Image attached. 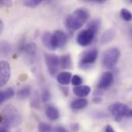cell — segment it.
Here are the masks:
<instances>
[{
  "mask_svg": "<svg viewBox=\"0 0 132 132\" xmlns=\"http://www.w3.org/2000/svg\"><path fill=\"white\" fill-rule=\"evenodd\" d=\"M100 26H101V20L98 19H94L88 23L87 28H90V29H93L94 31H95L96 32H97Z\"/></svg>",
  "mask_w": 132,
  "mask_h": 132,
  "instance_id": "obj_25",
  "label": "cell"
},
{
  "mask_svg": "<svg viewBox=\"0 0 132 132\" xmlns=\"http://www.w3.org/2000/svg\"><path fill=\"white\" fill-rule=\"evenodd\" d=\"M129 108L121 102H116L113 104H111L109 108V111L114 118V119L116 121H121L125 117H126V114L128 111H129Z\"/></svg>",
  "mask_w": 132,
  "mask_h": 132,
  "instance_id": "obj_4",
  "label": "cell"
},
{
  "mask_svg": "<svg viewBox=\"0 0 132 132\" xmlns=\"http://www.w3.org/2000/svg\"><path fill=\"white\" fill-rule=\"evenodd\" d=\"M89 17L90 12L87 9L78 8L66 17L64 23L70 31H75L80 29Z\"/></svg>",
  "mask_w": 132,
  "mask_h": 132,
  "instance_id": "obj_1",
  "label": "cell"
},
{
  "mask_svg": "<svg viewBox=\"0 0 132 132\" xmlns=\"http://www.w3.org/2000/svg\"><path fill=\"white\" fill-rule=\"evenodd\" d=\"M88 2H91V3H96V4H102L104 3L106 1L105 0H88Z\"/></svg>",
  "mask_w": 132,
  "mask_h": 132,
  "instance_id": "obj_33",
  "label": "cell"
},
{
  "mask_svg": "<svg viewBox=\"0 0 132 132\" xmlns=\"http://www.w3.org/2000/svg\"><path fill=\"white\" fill-rule=\"evenodd\" d=\"M38 130L39 132H52L53 128L52 127L45 122H39L38 125Z\"/></svg>",
  "mask_w": 132,
  "mask_h": 132,
  "instance_id": "obj_23",
  "label": "cell"
},
{
  "mask_svg": "<svg viewBox=\"0 0 132 132\" xmlns=\"http://www.w3.org/2000/svg\"><path fill=\"white\" fill-rule=\"evenodd\" d=\"M120 56H121V52L119 49L116 47H112L107 50L104 52L102 59V63L104 67L107 69L114 68L118 63Z\"/></svg>",
  "mask_w": 132,
  "mask_h": 132,
  "instance_id": "obj_3",
  "label": "cell"
},
{
  "mask_svg": "<svg viewBox=\"0 0 132 132\" xmlns=\"http://www.w3.org/2000/svg\"><path fill=\"white\" fill-rule=\"evenodd\" d=\"M105 132H115V131H114V128L111 125H108L106 126V128H105Z\"/></svg>",
  "mask_w": 132,
  "mask_h": 132,
  "instance_id": "obj_32",
  "label": "cell"
},
{
  "mask_svg": "<svg viewBox=\"0 0 132 132\" xmlns=\"http://www.w3.org/2000/svg\"><path fill=\"white\" fill-rule=\"evenodd\" d=\"M31 94V88L29 86H25L21 88L17 93V97L19 100H25Z\"/></svg>",
  "mask_w": 132,
  "mask_h": 132,
  "instance_id": "obj_20",
  "label": "cell"
},
{
  "mask_svg": "<svg viewBox=\"0 0 132 132\" xmlns=\"http://www.w3.org/2000/svg\"><path fill=\"white\" fill-rule=\"evenodd\" d=\"M125 118H132V109H129V111H128L126 117Z\"/></svg>",
  "mask_w": 132,
  "mask_h": 132,
  "instance_id": "obj_35",
  "label": "cell"
},
{
  "mask_svg": "<svg viewBox=\"0 0 132 132\" xmlns=\"http://www.w3.org/2000/svg\"><path fill=\"white\" fill-rule=\"evenodd\" d=\"M3 29H4V23H3V21L2 20H0V32L2 33V31H3Z\"/></svg>",
  "mask_w": 132,
  "mask_h": 132,
  "instance_id": "obj_36",
  "label": "cell"
},
{
  "mask_svg": "<svg viewBox=\"0 0 132 132\" xmlns=\"http://www.w3.org/2000/svg\"><path fill=\"white\" fill-rule=\"evenodd\" d=\"M72 73L68 71H63L60 73L56 77L57 82L62 86H67L70 84L72 80Z\"/></svg>",
  "mask_w": 132,
  "mask_h": 132,
  "instance_id": "obj_13",
  "label": "cell"
},
{
  "mask_svg": "<svg viewBox=\"0 0 132 132\" xmlns=\"http://www.w3.org/2000/svg\"><path fill=\"white\" fill-rule=\"evenodd\" d=\"M50 97H51V94L50 92L48 90H44L43 94H42V96H41V99L43 102H47L50 100Z\"/></svg>",
  "mask_w": 132,
  "mask_h": 132,
  "instance_id": "obj_28",
  "label": "cell"
},
{
  "mask_svg": "<svg viewBox=\"0 0 132 132\" xmlns=\"http://www.w3.org/2000/svg\"><path fill=\"white\" fill-rule=\"evenodd\" d=\"M11 77L10 64L5 60H1L0 63V86L4 87L9 80Z\"/></svg>",
  "mask_w": 132,
  "mask_h": 132,
  "instance_id": "obj_9",
  "label": "cell"
},
{
  "mask_svg": "<svg viewBox=\"0 0 132 132\" xmlns=\"http://www.w3.org/2000/svg\"><path fill=\"white\" fill-rule=\"evenodd\" d=\"M15 94V91L12 88L9 87L1 91L0 93V104L4 103L5 101L12 98Z\"/></svg>",
  "mask_w": 132,
  "mask_h": 132,
  "instance_id": "obj_18",
  "label": "cell"
},
{
  "mask_svg": "<svg viewBox=\"0 0 132 132\" xmlns=\"http://www.w3.org/2000/svg\"><path fill=\"white\" fill-rule=\"evenodd\" d=\"M131 33H132V30H131Z\"/></svg>",
  "mask_w": 132,
  "mask_h": 132,
  "instance_id": "obj_38",
  "label": "cell"
},
{
  "mask_svg": "<svg viewBox=\"0 0 132 132\" xmlns=\"http://www.w3.org/2000/svg\"><path fill=\"white\" fill-rule=\"evenodd\" d=\"M68 41L67 35L62 30H56L53 33L52 36V43L54 50L57 48H61L64 46Z\"/></svg>",
  "mask_w": 132,
  "mask_h": 132,
  "instance_id": "obj_8",
  "label": "cell"
},
{
  "mask_svg": "<svg viewBox=\"0 0 132 132\" xmlns=\"http://www.w3.org/2000/svg\"><path fill=\"white\" fill-rule=\"evenodd\" d=\"M0 4L4 7H11L12 5V2L10 0H7V1L6 0H2L0 2Z\"/></svg>",
  "mask_w": 132,
  "mask_h": 132,
  "instance_id": "obj_29",
  "label": "cell"
},
{
  "mask_svg": "<svg viewBox=\"0 0 132 132\" xmlns=\"http://www.w3.org/2000/svg\"><path fill=\"white\" fill-rule=\"evenodd\" d=\"M113 81H114L113 73L110 71L104 72L101 75V77L97 83V88L100 90L108 89L113 84Z\"/></svg>",
  "mask_w": 132,
  "mask_h": 132,
  "instance_id": "obj_10",
  "label": "cell"
},
{
  "mask_svg": "<svg viewBox=\"0 0 132 132\" xmlns=\"http://www.w3.org/2000/svg\"><path fill=\"white\" fill-rule=\"evenodd\" d=\"M70 128H71V131L73 132H77L78 131V130L80 129V125L77 123L72 124L71 126H70Z\"/></svg>",
  "mask_w": 132,
  "mask_h": 132,
  "instance_id": "obj_30",
  "label": "cell"
},
{
  "mask_svg": "<svg viewBox=\"0 0 132 132\" xmlns=\"http://www.w3.org/2000/svg\"><path fill=\"white\" fill-rule=\"evenodd\" d=\"M98 56V51L97 49H91L83 53L80 59V67L82 68L88 67L90 65L94 63Z\"/></svg>",
  "mask_w": 132,
  "mask_h": 132,
  "instance_id": "obj_7",
  "label": "cell"
},
{
  "mask_svg": "<svg viewBox=\"0 0 132 132\" xmlns=\"http://www.w3.org/2000/svg\"><path fill=\"white\" fill-rule=\"evenodd\" d=\"M121 17L122 18V19H124L126 22H130L132 20V13L127 9H121Z\"/></svg>",
  "mask_w": 132,
  "mask_h": 132,
  "instance_id": "obj_22",
  "label": "cell"
},
{
  "mask_svg": "<svg viewBox=\"0 0 132 132\" xmlns=\"http://www.w3.org/2000/svg\"><path fill=\"white\" fill-rule=\"evenodd\" d=\"M0 48H1V54L4 56H9L12 52V46L7 41L2 40L0 43Z\"/></svg>",
  "mask_w": 132,
  "mask_h": 132,
  "instance_id": "obj_21",
  "label": "cell"
},
{
  "mask_svg": "<svg viewBox=\"0 0 132 132\" xmlns=\"http://www.w3.org/2000/svg\"><path fill=\"white\" fill-rule=\"evenodd\" d=\"M116 36V30L114 29H107L101 36L100 43L102 45H106L111 43Z\"/></svg>",
  "mask_w": 132,
  "mask_h": 132,
  "instance_id": "obj_12",
  "label": "cell"
},
{
  "mask_svg": "<svg viewBox=\"0 0 132 132\" xmlns=\"http://www.w3.org/2000/svg\"><path fill=\"white\" fill-rule=\"evenodd\" d=\"M73 92L77 97L83 98L90 94V93L91 92V88L88 85H80L78 87H74L73 88Z\"/></svg>",
  "mask_w": 132,
  "mask_h": 132,
  "instance_id": "obj_11",
  "label": "cell"
},
{
  "mask_svg": "<svg viewBox=\"0 0 132 132\" xmlns=\"http://www.w3.org/2000/svg\"><path fill=\"white\" fill-rule=\"evenodd\" d=\"M30 104H31L32 108H39V97H38L37 94L35 93L34 94H32V96L31 97V101H30Z\"/></svg>",
  "mask_w": 132,
  "mask_h": 132,
  "instance_id": "obj_27",
  "label": "cell"
},
{
  "mask_svg": "<svg viewBox=\"0 0 132 132\" xmlns=\"http://www.w3.org/2000/svg\"><path fill=\"white\" fill-rule=\"evenodd\" d=\"M93 101H94V103H95V104H100V103L102 102V99H101V97H96L94 98Z\"/></svg>",
  "mask_w": 132,
  "mask_h": 132,
  "instance_id": "obj_34",
  "label": "cell"
},
{
  "mask_svg": "<svg viewBox=\"0 0 132 132\" xmlns=\"http://www.w3.org/2000/svg\"><path fill=\"white\" fill-rule=\"evenodd\" d=\"M61 88V90H62V91H63V93L66 95V96H67V94H68V90H67V88H66V87H60Z\"/></svg>",
  "mask_w": 132,
  "mask_h": 132,
  "instance_id": "obj_37",
  "label": "cell"
},
{
  "mask_svg": "<svg viewBox=\"0 0 132 132\" xmlns=\"http://www.w3.org/2000/svg\"><path fill=\"white\" fill-rule=\"evenodd\" d=\"M45 113H46V117L49 119L52 120V121H56L60 118V111H59V110L56 108H55L54 106H52V105H50V106L46 107V108L45 110Z\"/></svg>",
  "mask_w": 132,
  "mask_h": 132,
  "instance_id": "obj_16",
  "label": "cell"
},
{
  "mask_svg": "<svg viewBox=\"0 0 132 132\" xmlns=\"http://www.w3.org/2000/svg\"><path fill=\"white\" fill-rule=\"evenodd\" d=\"M96 34L97 32L95 31L90 28H87L78 33L77 36V42L81 46H87L93 42Z\"/></svg>",
  "mask_w": 132,
  "mask_h": 132,
  "instance_id": "obj_6",
  "label": "cell"
},
{
  "mask_svg": "<svg viewBox=\"0 0 132 132\" xmlns=\"http://www.w3.org/2000/svg\"><path fill=\"white\" fill-rule=\"evenodd\" d=\"M60 68L63 70H70L73 68V61L70 53L63 54L60 56Z\"/></svg>",
  "mask_w": 132,
  "mask_h": 132,
  "instance_id": "obj_14",
  "label": "cell"
},
{
  "mask_svg": "<svg viewBox=\"0 0 132 132\" xmlns=\"http://www.w3.org/2000/svg\"><path fill=\"white\" fill-rule=\"evenodd\" d=\"M42 2V0H26L22 2L23 5L29 8H36Z\"/></svg>",
  "mask_w": 132,
  "mask_h": 132,
  "instance_id": "obj_24",
  "label": "cell"
},
{
  "mask_svg": "<svg viewBox=\"0 0 132 132\" xmlns=\"http://www.w3.org/2000/svg\"><path fill=\"white\" fill-rule=\"evenodd\" d=\"M83 83V79L80 76L76 74V75H73V77H72V80H71V84L74 86V87H78V86H80L81 84Z\"/></svg>",
  "mask_w": 132,
  "mask_h": 132,
  "instance_id": "obj_26",
  "label": "cell"
},
{
  "mask_svg": "<svg viewBox=\"0 0 132 132\" xmlns=\"http://www.w3.org/2000/svg\"><path fill=\"white\" fill-rule=\"evenodd\" d=\"M55 132H69L65 128L63 127H61V126H59L57 128H56L55 129Z\"/></svg>",
  "mask_w": 132,
  "mask_h": 132,
  "instance_id": "obj_31",
  "label": "cell"
},
{
  "mask_svg": "<svg viewBox=\"0 0 132 132\" xmlns=\"http://www.w3.org/2000/svg\"><path fill=\"white\" fill-rule=\"evenodd\" d=\"M88 104L87 100L85 98H77L73 100L70 104V108L74 111H79L85 108Z\"/></svg>",
  "mask_w": 132,
  "mask_h": 132,
  "instance_id": "obj_15",
  "label": "cell"
},
{
  "mask_svg": "<svg viewBox=\"0 0 132 132\" xmlns=\"http://www.w3.org/2000/svg\"><path fill=\"white\" fill-rule=\"evenodd\" d=\"M36 50H37V46L35 43H27L25 47H24V50L23 51L25 52V53L30 58L32 57H34L35 55H36Z\"/></svg>",
  "mask_w": 132,
  "mask_h": 132,
  "instance_id": "obj_19",
  "label": "cell"
},
{
  "mask_svg": "<svg viewBox=\"0 0 132 132\" xmlns=\"http://www.w3.org/2000/svg\"><path fill=\"white\" fill-rule=\"evenodd\" d=\"M44 60L50 74L54 76L60 67V57L53 53H45Z\"/></svg>",
  "mask_w": 132,
  "mask_h": 132,
  "instance_id": "obj_5",
  "label": "cell"
},
{
  "mask_svg": "<svg viewBox=\"0 0 132 132\" xmlns=\"http://www.w3.org/2000/svg\"><path fill=\"white\" fill-rule=\"evenodd\" d=\"M2 116L4 117L11 125V126L16 128L22 123V116L19 111L12 105H7L2 109Z\"/></svg>",
  "mask_w": 132,
  "mask_h": 132,
  "instance_id": "obj_2",
  "label": "cell"
},
{
  "mask_svg": "<svg viewBox=\"0 0 132 132\" xmlns=\"http://www.w3.org/2000/svg\"><path fill=\"white\" fill-rule=\"evenodd\" d=\"M52 36L53 34H51L50 32H44L41 36V41L43 46H45L50 50H54L52 43Z\"/></svg>",
  "mask_w": 132,
  "mask_h": 132,
  "instance_id": "obj_17",
  "label": "cell"
}]
</instances>
